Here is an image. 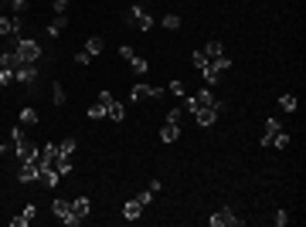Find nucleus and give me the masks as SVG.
Returning <instances> with one entry per match:
<instances>
[{
    "instance_id": "ddd939ff",
    "label": "nucleus",
    "mask_w": 306,
    "mask_h": 227,
    "mask_svg": "<svg viewBox=\"0 0 306 227\" xmlns=\"http://www.w3.org/2000/svg\"><path fill=\"white\" fill-rule=\"evenodd\" d=\"M17 65H20L17 51H0V68H10V72H17Z\"/></svg>"
},
{
    "instance_id": "0eeeda50",
    "label": "nucleus",
    "mask_w": 306,
    "mask_h": 227,
    "mask_svg": "<svg viewBox=\"0 0 306 227\" xmlns=\"http://www.w3.org/2000/svg\"><path fill=\"white\" fill-rule=\"evenodd\" d=\"M0 38H20V17H3L0 14Z\"/></svg>"
},
{
    "instance_id": "cd10ccee",
    "label": "nucleus",
    "mask_w": 306,
    "mask_h": 227,
    "mask_svg": "<svg viewBox=\"0 0 306 227\" xmlns=\"http://www.w3.org/2000/svg\"><path fill=\"white\" fill-rule=\"evenodd\" d=\"M211 65H214L218 72H228V68H231V58H228V55H218L214 61H211Z\"/></svg>"
},
{
    "instance_id": "58836bf2",
    "label": "nucleus",
    "mask_w": 306,
    "mask_h": 227,
    "mask_svg": "<svg viewBox=\"0 0 306 227\" xmlns=\"http://www.w3.org/2000/svg\"><path fill=\"white\" fill-rule=\"evenodd\" d=\"M136 200H140V204L147 207V204H150V200H153V193H150V190H140V193H136Z\"/></svg>"
},
{
    "instance_id": "39448f33",
    "label": "nucleus",
    "mask_w": 306,
    "mask_h": 227,
    "mask_svg": "<svg viewBox=\"0 0 306 227\" xmlns=\"http://www.w3.org/2000/svg\"><path fill=\"white\" fill-rule=\"evenodd\" d=\"M14 81L34 85V81H38V61H20V65H17V72H14Z\"/></svg>"
},
{
    "instance_id": "ea45409f",
    "label": "nucleus",
    "mask_w": 306,
    "mask_h": 227,
    "mask_svg": "<svg viewBox=\"0 0 306 227\" xmlns=\"http://www.w3.org/2000/svg\"><path fill=\"white\" fill-rule=\"evenodd\" d=\"M119 55H123V61H130V58H133L136 51H133V48H130V44H123V48H119Z\"/></svg>"
},
{
    "instance_id": "473e14b6",
    "label": "nucleus",
    "mask_w": 306,
    "mask_h": 227,
    "mask_svg": "<svg viewBox=\"0 0 306 227\" xmlns=\"http://www.w3.org/2000/svg\"><path fill=\"white\" fill-rule=\"evenodd\" d=\"M10 7H14V14H17V17H24V14H27V7H31V3H27V0H14V3H10Z\"/></svg>"
},
{
    "instance_id": "f8f14e48",
    "label": "nucleus",
    "mask_w": 306,
    "mask_h": 227,
    "mask_svg": "<svg viewBox=\"0 0 306 227\" xmlns=\"http://www.w3.org/2000/svg\"><path fill=\"white\" fill-rule=\"evenodd\" d=\"M191 102H194V112H197L204 105H214V95H211V88H201L197 95H191Z\"/></svg>"
},
{
    "instance_id": "dca6fc26",
    "label": "nucleus",
    "mask_w": 306,
    "mask_h": 227,
    "mask_svg": "<svg viewBox=\"0 0 306 227\" xmlns=\"http://www.w3.org/2000/svg\"><path fill=\"white\" fill-rule=\"evenodd\" d=\"M177 136H180V129H177V122H163V129H160V139H163V143H173Z\"/></svg>"
},
{
    "instance_id": "423d86ee",
    "label": "nucleus",
    "mask_w": 306,
    "mask_h": 227,
    "mask_svg": "<svg viewBox=\"0 0 306 227\" xmlns=\"http://www.w3.org/2000/svg\"><path fill=\"white\" fill-rule=\"evenodd\" d=\"M218 109H225L221 102H214V105H204V109H197L194 119H197V126H214L218 122Z\"/></svg>"
},
{
    "instance_id": "aec40b11",
    "label": "nucleus",
    "mask_w": 306,
    "mask_h": 227,
    "mask_svg": "<svg viewBox=\"0 0 306 227\" xmlns=\"http://www.w3.org/2000/svg\"><path fill=\"white\" fill-rule=\"evenodd\" d=\"M201 75H204V85H208V88H211V85L218 81V68H214V65H211V61H208V65L201 68Z\"/></svg>"
},
{
    "instance_id": "f3484780",
    "label": "nucleus",
    "mask_w": 306,
    "mask_h": 227,
    "mask_svg": "<svg viewBox=\"0 0 306 227\" xmlns=\"http://www.w3.org/2000/svg\"><path fill=\"white\" fill-rule=\"evenodd\" d=\"M31 221H34V204H27V207H24V214H20V217H14V227H27Z\"/></svg>"
},
{
    "instance_id": "a211bd4d",
    "label": "nucleus",
    "mask_w": 306,
    "mask_h": 227,
    "mask_svg": "<svg viewBox=\"0 0 306 227\" xmlns=\"http://www.w3.org/2000/svg\"><path fill=\"white\" fill-rule=\"evenodd\" d=\"M89 210H92V204H89L85 197H78V200H72V214H78V217H85Z\"/></svg>"
},
{
    "instance_id": "20e7f679",
    "label": "nucleus",
    "mask_w": 306,
    "mask_h": 227,
    "mask_svg": "<svg viewBox=\"0 0 306 227\" xmlns=\"http://www.w3.org/2000/svg\"><path fill=\"white\" fill-rule=\"evenodd\" d=\"M211 227H238L242 224V217H235V210L231 207H221V210H214V217H208Z\"/></svg>"
},
{
    "instance_id": "1a4fd4ad",
    "label": "nucleus",
    "mask_w": 306,
    "mask_h": 227,
    "mask_svg": "<svg viewBox=\"0 0 306 227\" xmlns=\"http://www.w3.org/2000/svg\"><path fill=\"white\" fill-rule=\"evenodd\" d=\"M58 156H61V152H58V146H55V143H48V146H41V150H38V156H34V159H38L41 166H51Z\"/></svg>"
},
{
    "instance_id": "393cba45",
    "label": "nucleus",
    "mask_w": 306,
    "mask_h": 227,
    "mask_svg": "<svg viewBox=\"0 0 306 227\" xmlns=\"http://www.w3.org/2000/svg\"><path fill=\"white\" fill-rule=\"evenodd\" d=\"M38 122V112L34 109H20V126H34Z\"/></svg>"
},
{
    "instance_id": "f257e3e1",
    "label": "nucleus",
    "mask_w": 306,
    "mask_h": 227,
    "mask_svg": "<svg viewBox=\"0 0 306 227\" xmlns=\"http://www.w3.org/2000/svg\"><path fill=\"white\" fill-rule=\"evenodd\" d=\"M14 41V51H17L20 61H38L41 58V44L38 41H31V38H10Z\"/></svg>"
},
{
    "instance_id": "7ed1b4c3",
    "label": "nucleus",
    "mask_w": 306,
    "mask_h": 227,
    "mask_svg": "<svg viewBox=\"0 0 306 227\" xmlns=\"http://www.w3.org/2000/svg\"><path fill=\"white\" fill-rule=\"evenodd\" d=\"M130 98H133V102H140V98H150V102H160V98H163V88H150L147 81H136L133 88H130Z\"/></svg>"
},
{
    "instance_id": "4c0bfd02",
    "label": "nucleus",
    "mask_w": 306,
    "mask_h": 227,
    "mask_svg": "<svg viewBox=\"0 0 306 227\" xmlns=\"http://www.w3.org/2000/svg\"><path fill=\"white\" fill-rule=\"evenodd\" d=\"M61 221H65V224H68V227H78V224H82V221H85V217H78V214H68V217H61Z\"/></svg>"
},
{
    "instance_id": "5701e85b",
    "label": "nucleus",
    "mask_w": 306,
    "mask_h": 227,
    "mask_svg": "<svg viewBox=\"0 0 306 227\" xmlns=\"http://www.w3.org/2000/svg\"><path fill=\"white\" fill-rule=\"evenodd\" d=\"M51 210H55L58 217H68V214H72V200H55V204H51Z\"/></svg>"
},
{
    "instance_id": "4be33fe9",
    "label": "nucleus",
    "mask_w": 306,
    "mask_h": 227,
    "mask_svg": "<svg viewBox=\"0 0 306 227\" xmlns=\"http://www.w3.org/2000/svg\"><path fill=\"white\" fill-rule=\"evenodd\" d=\"M204 55H208V61H214L218 55H225V48H221V41H208V48H204Z\"/></svg>"
},
{
    "instance_id": "9d476101",
    "label": "nucleus",
    "mask_w": 306,
    "mask_h": 227,
    "mask_svg": "<svg viewBox=\"0 0 306 227\" xmlns=\"http://www.w3.org/2000/svg\"><path fill=\"white\" fill-rule=\"evenodd\" d=\"M106 115H109L113 122H123V119H126V105L116 102V98H109V102H106Z\"/></svg>"
},
{
    "instance_id": "2f4dec72",
    "label": "nucleus",
    "mask_w": 306,
    "mask_h": 227,
    "mask_svg": "<svg viewBox=\"0 0 306 227\" xmlns=\"http://www.w3.org/2000/svg\"><path fill=\"white\" fill-rule=\"evenodd\" d=\"M102 115H106V105H102V102L89 105V119H102Z\"/></svg>"
},
{
    "instance_id": "6e6552de",
    "label": "nucleus",
    "mask_w": 306,
    "mask_h": 227,
    "mask_svg": "<svg viewBox=\"0 0 306 227\" xmlns=\"http://www.w3.org/2000/svg\"><path fill=\"white\" fill-rule=\"evenodd\" d=\"M38 173H41V163H38V159H27V163L17 170V180H20V183H34Z\"/></svg>"
},
{
    "instance_id": "7c9ffc66",
    "label": "nucleus",
    "mask_w": 306,
    "mask_h": 227,
    "mask_svg": "<svg viewBox=\"0 0 306 227\" xmlns=\"http://www.w3.org/2000/svg\"><path fill=\"white\" fill-rule=\"evenodd\" d=\"M163 27H167V31H177V27H180V17H177V14H167V17H163Z\"/></svg>"
},
{
    "instance_id": "c756f323",
    "label": "nucleus",
    "mask_w": 306,
    "mask_h": 227,
    "mask_svg": "<svg viewBox=\"0 0 306 227\" xmlns=\"http://www.w3.org/2000/svg\"><path fill=\"white\" fill-rule=\"evenodd\" d=\"M272 146H276V150H286V146H289V136L286 133H276V136H272Z\"/></svg>"
},
{
    "instance_id": "a19ab883",
    "label": "nucleus",
    "mask_w": 306,
    "mask_h": 227,
    "mask_svg": "<svg viewBox=\"0 0 306 227\" xmlns=\"http://www.w3.org/2000/svg\"><path fill=\"white\" fill-rule=\"evenodd\" d=\"M75 61H78V65H89V61H92V55H89V51H78Z\"/></svg>"
},
{
    "instance_id": "c03bdc74",
    "label": "nucleus",
    "mask_w": 306,
    "mask_h": 227,
    "mask_svg": "<svg viewBox=\"0 0 306 227\" xmlns=\"http://www.w3.org/2000/svg\"><path fill=\"white\" fill-rule=\"evenodd\" d=\"M170 92L173 95H184V81H170Z\"/></svg>"
},
{
    "instance_id": "a878e982",
    "label": "nucleus",
    "mask_w": 306,
    "mask_h": 227,
    "mask_svg": "<svg viewBox=\"0 0 306 227\" xmlns=\"http://www.w3.org/2000/svg\"><path fill=\"white\" fill-rule=\"evenodd\" d=\"M58 152L72 159V152H75V139H61V143H58Z\"/></svg>"
},
{
    "instance_id": "6ab92c4d",
    "label": "nucleus",
    "mask_w": 306,
    "mask_h": 227,
    "mask_svg": "<svg viewBox=\"0 0 306 227\" xmlns=\"http://www.w3.org/2000/svg\"><path fill=\"white\" fill-rule=\"evenodd\" d=\"M102 48H106V41L99 38V34H96V38H89V44H85V51H89L92 58H96V55H102Z\"/></svg>"
},
{
    "instance_id": "f03ea898",
    "label": "nucleus",
    "mask_w": 306,
    "mask_h": 227,
    "mask_svg": "<svg viewBox=\"0 0 306 227\" xmlns=\"http://www.w3.org/2000/svg\"><path fill=\"white\" fill-rule=\"evenodd\" d=\"M126 20L133 24L136 31H150V27H153V14L147 10V7H133V10L126 14Z\"/></svg>"
},
{
    "instance_id": "f704fd0d",
    "label": "nucleus",
    "mask_w": 306,
    "mask_h": 227,
    "mask_svg": "<svg viewBox=\"0 0 306 227\" xmlns=\"http://www.w3.org/2000/svg\"><path fill=\"white\" fill-rule=\"evenodd\" d=\"M180 119H184V109H170V112H167V122H177V126H180Z\"/></svg>"
},
{
    "instance_id": "412c9836",
    "label": "nucleus",
    "mask_w": 306,
    "mask_h": 227,
    "mask_svg": "<svg viewBox=\"0 0 306 227\" xmlns=\"http://www.w3.org/2000/svg\"><path fill=\"white\" fill-rule=\"evenodd\" d=\"M130 65H133V72H136V75H147V72H150L147 58H140V55H133V58H130Z\"/></svg>"
},
{
    "instance_id": "37998d69",
    "label": "nucleus",
    "mask_w": 306,
    "mask_h": 227,
    "mask_svg": "<svg viewBox=\"0 0 306 227\" xmlns=\"http://www.w3.org/2000/svg\"><path fill=\"white\" fill-rule=\"evenodd\" d=\"M68 10V0H55V14H65Z\"/></svg>"
},
{
    "instance_id": "9b49d317",
    "label": "nucleus",
    "mask_w": 306,
    "mask_h": 227,
    "mask_svg": "<svg viewBox=\"0 0 306 227\" xmlns=\"http://www.w3.org/2000/svg\"><path fill=\"white\" fill-rule=\"evenodd\" d=\"M38 180H41V183H44V187H58V180H61V173H58L55 166H41Z\"/></svg>"
},
{
    "instance_id": "a18cd8bd",
    "label": "nucleus",
    "mask_w": 306,
    "mask_h": 227,
    "mask_svg": "<svg viewBox=\"0 0 306 227\" xmlns=\"http://www.w3.org/2000/svg\"><path fill=\"white\" fill-rule=\"evenodd\" d=\"M7 3H14V0H7Z\"/></svg>"
},
{
    "instance_id": "c9c22d12",
    "label": "nucleus",
    "mask_w": 306,
    "mask_h": 227,
    "mask_svg": "<svg viewBox=\"0 0 306 227\" xmlns=\"http://www.w3.org/2000/svg\"><path fill=\"white\" fill-rule=\"evenodd\" d=\"M14 81V72L10 68H0V85H10Z\"/></svg>"
},
{
    "instance_id": "4468645a",
    "label": "nucleus",
    "mask_w": 306,
    "mask_h": 227,
    "mask_svg": "<svg viewBox=\"0 0 306 227\" xmlns=\"http://www.w3.org/2000/svg\"><path fill=\"white\" fill-rule=\"evenodd\" d=\"M65 27H68V17H65V14H55V20L48 24V34H51V38H58Z\"/></svg>"
},
{
    "instance_id": "bb28decb",
    "label": "nucleus",
    "mask_w": 306,
    "mask_h": 227,
    "mask_svg": "<svg viewBox=\"0 0 306 227\" xmlns=\"http://www.w3.org/2000/svg\"><path fill=\"white\" fill-rule=\"evenodd\" d=\"M266 133H269V136L283 133V122H279V119H276V115H269V119H266Z\"/></svg>"
},
{
    "instance_id": "e433bc0d",
    "label": "nucleus",
    "mask_w": 306,
    "mask_h": 227,
    "mask_svg": "<svg viewBox=\"0 0 306 227\" xmlns=\"http://www.w3.org/2000/svg\"><path fill=\"white\" fill-rule=\"evenodd\" d=\"M289 221H293V217H289V210H279V214H276V224H279V227H286Z\"/></svg>"
},
{
    "instance_id": "c85d7f7f",
    "label": "nucleus",
    "mask_w": 306,
    "mask_h": 227,
    "mask_svg": "<svg viewBox=\"0 0 306 227\" xmlns=\"http://www.w3.org/2000/svg\"><path fill=\"white\" fill-rule=\"evenodd\" d=\"M51 102H55V105H65V88H61L58 81H55V88H51Z\"/></svg>"
},
{
    "instance_id": "72a5a7b5",
    "label": "nucleus",
    "mask_w": 306,
    "mask_h": 227,
    "mask_svg": "<svg viewBox=\"0 0 306 227\" xmlns=\"http://www.w3.org/2000/svg\"><path fill=\"white\" fill-rule=\"evenodd\" d=\"M191 61H194V68H204V65H208V55H204V51H194Z\"/></svg>"
},
{
    "instance_id": "79ce46f5",
    "label": "nucleus",
    "mask_w": 306,
    "mask_h": 227,
    "mask_svg": "<svg viewBox=\"0 0 306 227\" xmlns=\"http://www.w3.org/2000/svg\"><path fill=\"white\" fill-rule=\"evenodd\" d=\"M14 150V139H7V143H0V156H7V152Z\"/></svg>"
},
{
    "instance_id": "2eb2a0df",
    "label": "nucleus",
    "mask_w": 306,
    "mask_h": 227,
    "mask_svg": "<svg viewBox=\"0 0 306 227\" xmlns=\"http://www.w3.org/2000/svg\"><path fill=\"white\" fill-rule=\"evenodd\" d=\"M140 214H143V204H140V200H130V204L123 207V217H126V221H140Z\"/></svg>"
},
{
    "instance_id": "b1692460",
    "label": "nucleus",
    "mask_w": 306,
    "mask_h": 227,
    "mask_svg": "<svg viewBox=\"0 0 306 227\" xmlns=\"http://www.w3.org/2000/svg\"><path fill=\"white\" fill-rule=\"evenodd\" d=\"M279 109H283V112H296V95H283V98H279Z\"/></svg>"
}]
</instances>
